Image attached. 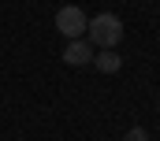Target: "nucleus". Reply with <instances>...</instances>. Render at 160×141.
<instances>
[{
    "label": "nucleus",
    "mask_w": 160,
    "mask_h": 141,
    "mask_svg": "<svg viewBox=\"0 0 160 141\" xmlns=\"http://www.w3.org/2000/svg\"><path fill=\"white\" fill-rule=\"evenodd\" d=\"M86 34H89V41H93L97 48H116L123 41V22H119V15L101 11V15H93V19L86 22Z\"/></svg>",
    "instance_id": "1"
},
{
    "label": "nucleus",
    "mask_w": 160,
    "mask_h": 141,
    "mask_svg": "<svg viewBox=\"0 0 160 141\" xmlns=\"http://www.w3.org/2000/svg\"><path fill=\"white\" fill-rule=\"evenodd\" d=\"M86 22H89L86 11L75 7V4H63V7L56 11V30H60L63 37H71V41H78V37L86 34Z\"/></svg>",
    "instance_id": "2"
},
{
    "label": "nucleus",
    "mask_w": 160,
    "mask_h": 141,
    "mask_svg": "<svg viewBox=\"0 0 160 141\" xmlns=\"http://www.w3.org/2000/svg\"><path fill=\"white\" fill-rule=\"evenodd\" d=\"M89 60H93V52H89L86 41H71V45L63 48V63H71V67H82V63H89Z\"/></svg>",
    "instance_id": "3"
},
{
    "label": "nucleus",
    "mask_w": 160,
    "mask_h": 141,
    "mask_svg": "<svg viewBox=\"0 0 160 141\" xmlns=\"http://www.w3.org/2000/svg\"><path fill=\"white\" fill-rule=\"evenodd\" d=\"M119 67H123V56H119V52H108V48H104V52L97 56V70H104V74H116Z\"/></svg>",
    "instance_id": "4"
},
{
    "label": "nucleus",
    "mask_w": 160,
    "mask_h": 141,
    "mask_svg": "<svg viewBox=\"0 0 160 141\" xmlns=\"http://www.w3.org/2000/svg\"><path fill=\"white\" fill-rule=\"evenodd\" d=\"M123 141H149V134H145L142 126H130V130H127V138H123Z\"/></svg>",
    "instance_id": "5"
}]
</instances>
